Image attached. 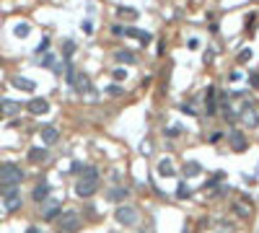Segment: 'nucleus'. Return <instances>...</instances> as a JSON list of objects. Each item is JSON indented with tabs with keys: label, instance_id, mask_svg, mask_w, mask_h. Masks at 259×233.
Segmentation results:
<instances>
[{
	"label": "nucleus",
	"instance_id": "obj_1",
	"mask_svg": "<svg viewBox=\"0 0 259 233\" xmlns=\"http://www.w3.org/2000/svg\"><path fill=\"white\" fill-rule=\"evenodd\" d=\"M21 179H24V171L16 163H0V186H18Z\"/></svg>",
	"mask_w": 259,
	"mask_h": 233
},
{
	"label": "nucleus",
	"instance_id": "obj_2",
	"mask_svg": "<svg viewBox=\"0 0 259 233\" xmlns=\"http://www.w3.org/2000/svg\"><path fill=\"white\" fill-rule=\"evenodd\" d=\"M114 220L119 226H135L138 223V210H135L132 205H119L114 210Z\"/></svg>",
	"mask_w": 259,
	"mask_h": 233
},
{
	"label": "nucleus",
	"instance_id": "obj_3",
	"mask_svg": "<svg viewBox=\"0 0 259 233\" xmlns=\"http://www.w3.org/2000/svg\"><path fill=\"white\" fill-rule=\"evenodd\" d=\"M96 189H99V181L94 176H83V179L75 181V194L78 197H91V194H96Z\"/></svg>",
	"mask_w": 259,
	"mask_h": 233
},
{
	"label": "nucleus",
	"instance_id": "obj_4",
	"mask_svg": "<svg viewBox=\"0 0 259 233\" xmlns=\"http://www.w3.org/2000/svg\"><path fill=\"white\" fill-rule=\"evenodd\" d=\"M70 86L75 88V91H81V93H86V91H91V80H88V75L86 73H73L70 70Z\"/></svg>",
	"mask_w": 259,
	"mask_h": 233
},
{
	"label": "nucleus",
	"instance_id": "obj_5",
	"mask_svg": "<svg viewBox=\"0 0 259 233\" xmlns=\"http://www.w3.org/2000/svg\"><path fill=\"white\" fill-rule=\"evenodd\" d=\"M239 119L244 122V127L254 130V127L259 124V114H257V109H252V107H244V109H241V114H239Z\"/></svg>",
	"mask_w": 259,
	"mask_h": 233
},
{
	"label": "nucleus",
	"instance_id": "obj_6",
	"mask_svg": "<svg viewBox=\"0 0 259 233\" xmlns=\"http://www.w3.org/2000/svg\"><path fill=\"white\" fill-rule=\"evenodd\" d=\"M60 226H62V231L73 233V231H78V228H81V218H78L75 213H65V215L60 218Z\"/></svg>",
	"mask_w": 259,
	"mask_h": 233
},
{
	"label": "nucleus",
	"instance_id": "obj_7",
	"mask_svg": "<svg viewBox=\"0 0 259 233\" xmlns=\"http://www.w3.org/2000/svg\"><path fill=\"white\" fill-rule=\"evenodd\" d=\"M26 109H29L34 116L47 114V112H50V101H47V99H31V101L26 104Z\"/></svg>",
	"mask_w": 259,
	"mask_h": 233
},
{
	"label": "nucleus",
	"instance_id": "obj_8",
	"mask_svg": "<svg viewBox=\"0 0 259 233\" xmlns=\"http://www.w3.org/2000/svg\"><path fill=\"white\" fill-rule=\"evenodd\" d=\"M228 140H231V150H236V153H244V150L249 148V143H246V137H244L239 130H233V132L228 135Z\"/></svg>",
	"mask_w": 259,
	"mask_h": 233
},
{
	"label": "nucleus",
	"instance_id": "obj_9",
	"mask_svg": "<svg viewBox=\"0 0 259 233\" xmlns=\"http://www.w3.org/2000/svg\"><path fill=\"white\" fill-rule=\"evenodd\" d=\"M42 215H44V220H52L54 215H60V200H50V202H44Z\"/></svg>",
	"mask_w": 259,
	"mask_h": 233
},
{
	"label": "nucleus",
	"instance_id": "obj_10",
	"mask_svg": "<svg viewBox=\"0 0 259 233\" xmlns=\"http://www.w3.org/2000/svg\"><path fill=\"white\" fill-rule=\"evenodd\" d=\"M10 83H13L18 91H34V88H37V83H34V80H29V78H24V75H16Z\"/></svg>",
	"mask_w": 259,
	"mask_h": 233
},
{
	"label": "nucleus",
	"instance_id": "obj_11",
	"mask_svg": "<svg viewBox=\"0 0 259 233\" xmlns=\"http://www.w3.org/2000/svg\"><path fill=\"white\" fill-rule=\"evenodd\" d=\"M114 60L122 62V65H132V62H138V57H135L130 50H117L114 52Z\"/></svg>",
	"mask_w": 259,
	"mask_h": 233
},
{
	"label": "nucleus",
	"instance_id": "obj_12",
	"mask_svg": "<svg viewBox=\"0 0 259 233\" xmlns=\"http://www.w3.org/2000/svg\"><path fill=\"white\" fill-rule=\"evenodd\" d=\"M47 194H50V184H39V186H34V192H31V197H34V202H44L47 200Z\"/></svg>",
	"mask_w": 259,
	"mask_h": 233
},
{
	"label": "nucleus",
	"instance_id": "obj_13",
	"mask_svg": "<svg viewBox=\"0 0 259 233\" xmlns=\"http://www.w3.org/2000/svg\"><path fill=\"white\" fill-rule=\"evenodd\" d=\"M47 148H31L29 150V161L31 163H44V161H47Z\"/></svg>",
	"mask_w": 259,
	"mask_h": 233
},
{
	"label": "nucleus",
	"instance_id": "obj_14",
	"mask_svg": "<svg viewBox=\"0 0 259 233\" xmlns=\"http://www.w3.org/2000/svg\"><path fill=\"white\" fill-rule=\"evenodd\" d=\"M70 171H73V174H83V176H94V179H99V171H96L94 166H83V163H73Z\"/></svg>",
	"mask_w": 259,
	"mask_h": 233
},
{
	"label": "nucleus",
	"instance_id": "obj_15",
	"mask_svg": "<svg viewBox=\"0 0 259 233\" xmlns=\"http://www.w3.org/2000/svg\"><path fill=\"white\" fill-rule=\"evenodd\" d=\"M57 137H60V132L54 130V127H42V140H44V145L57 143Z\"/></svg>",
	"mask_w": 259,
	"mask_h": 233
},
{
	"label": "nucleus",
	"instance_id": "obj_16",
	"mask_svg": "<svg viewBox=\"0 0 259 233\" xmlns=\"http://www.w3.org/2000/svg\"><path fill=\"white\" fill-rule=\"evenodd\" d=\"M158 174H161L163 179H171L174 174H176V169L171 166V161H168V158H163V161H158Z\"/></svg>",
	"mask_w": 259,
	"mask_h": 233
},
{
	"label": "nucleus",
	"instance_id": "obj_17",
	"mask_svg": "<svg viewBox=\"0 0 259 233\" xmlns=\"http://www.w3.org/2000/svg\"><path fill=\"white\" fill-rule=\"evenodd\" d=\"M233 213L241 215V218H249V215H252V205H249V200H239V202L233 205Z\"/></svg>",
	"mask_w": 259,
	"mask_h": 233
},
{
	"label": "nucleus",
	"instance_id": "obj_18",
	"mask_svg": "<svg viewBox=\"0 0 259 233\" xmlns=\"http://www.w3.org/2000/svg\"><path fill=\"white\" fill-rule=\"evenodd\" d=\"M127 37H135V39H140V44H151V34L148 31H138V29H125Z\"/></svg>",
	"mask_w": 259,
	"mask_h": 233
},
{
	"label": "nucleus",
	"instance_id": "obj_19",
	"mask_svg": "<svg viewBox=\"0 0 259 233\" xmlns=\"http://www.w3.org/2000/svg\"><path fill=\"white\" fill-rule=\"evenodd\" d=\"M117 18L132 21V18H138V10H135V8H127V5H119V8H117Z\"/></svg>",
	"mask_w": 259,
	"mask_h": 233
},
{
	"label": "nucleus",
	"instance_id": "obj_20",
	"mask_svg": "<svg viewBox=\"0 0 259 233\" xmlns=\"http://www.w3.org/2000/svg\"><path fill=\"white\" fill-rule=\"evenodd\" d=\"M182 171H184V176H197V174L202 171V166H200V163H195V161H187L182 166Z\"/></svg>",
	"mask_w": 259,
	"mask_h": 233
},
{
	"label": "nucleus",
	"instance_id": "obj_21",
	"mask_svg": "<svg viewBox=\"0 0 259 233\" xmlns=\"http://www.w3.org/2000/svg\"><path fill=\"white\" fill-rule=\"evenodd\" d=\"M5 207L10 210V213L21 207V197H18V192H16V194H8V197H5Z\"/></svg>",
	"mask_w": 259,
	"mask_h": 233
},
{
	"label": "nucleus",
	"instance_id": "obj_22",
	"mask_svg": "<svg viewBox=\"0 0 259 233\" xmlns=\"http://www.w3.org/2000/svg\"><path fill=\"white\" fill-rule=\"evenodd\" d=\"M16 112H18V104L10 99H3V114H16Z\"/></svg>",
	"mask_w": 259,
	"mask_h": 233
},
{
	"label": "nucleus",
	"instance_id": "obj_23",
	"mask_svg": "<svg viewBox=\"0 0 259 233\" xmlns=\"http://www.w3.org/2000/svg\"><path fill=\"white\" fill-rule=\"evenodd\" d=\"M127 197V189H109V200L117 202V200H125Z\"/></svg>",
	"mask_w": 259,
	"mask_h": 233
},
{
	"label": "nucleus",
	"instance_id": "obj_24",
	"mask_svg": "<svg viewBox=\"0 0 259 233\" xmlns=\"http://www.w3.org/2000/svg\"><path fill=\"white\" fill-rule=\"evenodd\" d=\"M13 31H16V37H26V34H29V23H18Z\"/></svg>",
	"mask_w": 259,
	"mask_h": 233
},
{
	"label": "nucleus",
	"instance_id": "obj_25",
	"mask_svg": "<svg viewBox=\"0 0 259 233\" xmlns=\"http://www.w3.org/2000/svg\"><path fill=\"white\" fill-rule=\"evenodd\" d=\"M252 60V50H241L239 52V62H249Z\"/></svg>",
	"mask_w": 259,
	"mask_h": 233
},
{
	"label": "nucleus",
	"instance_id": "obj_26",
	"mask_svg": "<svg viewBox=\"0 0 259 233\" xmlns=\"http://www.w3.org/2000/svg\"><path fill=\"white\" fill-rule=\"evenodd\" d=\"M73 50H75V44H73V42H65V44H62V52H65V57H70V55H73Z\"/></svg>",
	"mask_w": 259,
	"mask_h": 233
},
{
	"label": "nucleus",
	"instance_id": "obj_27",
	"mask_svg": "<svg viewBox=\"0 0 259 233\" xmlns=\"http://www.w3.org/2000/svg\"><path fill=\"white\" fill-rule=\"evenodd\" d=\"M125 78H127V73H125L122 67H117V70H114V80H125Z\"/></svg>",
	"mask_w": 259,
	"mask_h": 233
},
{
	"label": "nucleus",
	"instance_id": "obj_28",
	"mask_svg": "<svg viewBox=\"0 0 259 233\" xmlns=\"http://www.w3.org/2000/svg\"><path fill=\"white\" fill-rule=\"evenodd\" d=\"M106 93H109V96H119L122 88H119V86H109V88H106Z\"/></svg>",
	"mask_w": 259,
	"mask_h": 233
},
{
	"label": "nucleus",
	"instance_id": "obj_29",
	"mask_svg": "<svg viewBox=\"0 0 259 233\" xmlns=\"http://www.w3.org/2000/svg\"><path fill=\"white\" fill-rule=\"evenodd\" d=\"M176 194H179V197H189V189L182 184V186H176Z\"/></svg>",
	"mask_w": 259,
	"mask_h": 233
},
{
	"label": "nucleus",
	"instance_id": "obj_30",
	"mask_svg": "<svg viewBox=\"0 0 259 233\" xmlns=\"http://www.w3.org/2000/svg\"><path fill=\"white\" fill-rule=\"evenodd\" d=\"M252 86H254V88H259V73H254V75H252Z\"/></svg>",
	"mask_w": 259,
	"mask_h": 233
},
{
	"label": "nucleus",
	"instance_id": "obj_31",
	"mask_svg": "<svg viewBox=\"0 0 259 233\" xmlns=\"http://www.w3.org/2000/svg\"><path fill=\"white\" fill-rule=\"evenodd\" d=\"M111 31H114L117 37H119V34H125V29H122V26H117V23H114V26H111Z\"/></svg>",
	"mask_w": 259,
	"mask_h": 233
},
{
	"label": "nucleus",
	"instance_id": "obj_32",
	"mask_svg": "<svg viewBox=\"0 0 259 233\" xmlns=\"http://www.w3.org/2000/svg\"><path fill=\"white\" fill-rule=\"evenodd\" d=\"M0 116H3V99H0Z\"/></svg>",
	"mask_w": 259,
	"mask_h": 233
}]
</instances>
